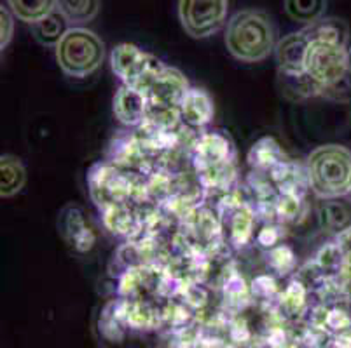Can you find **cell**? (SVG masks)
Listing matches in <instances>:
<instances>
[{"instance_id":"6da1fadb","label":"cell","mask_w":351,"mask_h":348,"mask_svg":"<svg viewBox=\"0 0 351 348\" xmlns=\"http://www.w3.org/2000/svg\"><path fill=\"white\" fill-rule=\"evenodd\" d=\"M276 44V30L266 11L245 9L236 12L228 21L226 47L238 62H264L274 53Z\"/></svg>"},{"instance_id":"7a4b0ae2","label":"cell","mask_w":351,"mask_h":348,"mask_svg":"<svg viewBox=\"0 0 351 348\" xmlns=\"http://www.w3.org/2000/svg\"><path fill=\"white\" fill-rule=\"evenodd\" d=\"M308 183L322 200L341 199L351 191V150L343 145H322L308 157Z\"/></svg>"},{"instance_id":"3957f363","label":"cell","mask_w":351,"mask_h":348,"mask_svg":"<svg viewBox=\"0 0 351 348\" xmlns=\"http://www.w3.org/2000/svg\"><path fill=\"white\" fill-rule=\"evenodd\" d=\"M54 51L62 72L73 79L93 75L105 59L104 40L84 27H70Z\"/></svg>"},{"instance_id":"277c9868","label":"cell","mask_w":351,"mask_h":348,"mask_svg":"<svg viewBox=\"0 0 351 348\" xmlns=\"http://www.w3.org/2000/svg\"><path fill=\"white\" fill-rule=\"evenodd\" d=\"M306 75L322 92L330 91L350 75L348 70L346 46L324 42V40H309L308 54H306Z\"/></svg>"},{"instance_id":"5b68a950","label":"cell","mask_w":351,"mask_h":348,"mask_svg":"<svg viewBox=\"0 0 351 348\" xmlns=\"http://www.w3.org/2000/svg\"><path fill=\"white\" fill-rule=\"evenodd\" d=\"M229 0H178L182 28L193 38H206L224 27Z\"/></svg>"},{"instance_id":"8992f818","label":"cell","mask_w":351,"mask_h":348,"mask_svg":"<svg viewBox=\"0 0 351 348\" xmlns=\"http://www.w3.org/2000/svg\"><path fill=\"white\" fill-rule=\"evenodd\" d=\"M158 57L140 49L138 46L123 42L116 46L110 53V68L121 79L123 84L135 85L142 89L152 75L162 68Z\"/></svg>"},{"instance_id":"52a82bcc","label":"cell","mask_w":351,"mask_h":348,"mask_svg":"<svg viewBox=\"0 0 351 348\" xmlns=\"http://www.w3.org/2000/svg\"><path fill=\"white\" fill-rule=\"evenodd\" d=\"M89 191L101 211L123 200L132 193V185L116 168L107 164H97L89 171Z\"/></svg>"},{"instance_id":"ba28073f","label":"cell","mask_w":351,"mask_h":348,"mask_svg":"<svg viewBox=\"0 0 351 348\" xmlns=\"http://www.w3.org/2000/svg\"><path fill=\"white\" fill-rule=\"evenodd\" d=\"M232 159H234L232 143L229 142L228 136L217 131L203 134L194 146V162L199 174L220 165L234 164Z\"/></svg>"},{"instance_id":"9c48e42d","label":"cell","mask_w":351,"mask_h":348,"mask_svg":"<svg viewBox=\"0 0 351 348\" xmlns=\"http://www.w3.org/2000/svg\"><path fill=\"white\" fill-rule=\"evenodd\" d=\"M308 47L309 38L302 30L285 35L282 40H278L276 47H274V56H276V63H278L280 75H304Z\"/></svg>"},{"instance_id":"30bf717a","label":"cell","mask_w":351,"mask_h":348,"mask_svg":"<svg viewBox=\"0 0 351 348\" xmlns=\"http://www.w3.org/2000/svg\"><path fill=\"white\" fill-rule=\"evenodd\" d=\"M60 234L72 245L77 253H88L97 242V235L91 226L86 223L82 209L73 204H69L62 209L58 218Z\"/></svg>"},{"instance_id":"8fae6325","label":"cell","mask_w":351,"mask_h":348,"mask_svg":"<svg viewBox=\"0 0 351 348\" xmlns=\"http://www.w3.org/2000/svg\"><path fill=\"white\" fill-rule=\"evenodd\" d=\"M149 98L135 85L123 84L114 96V115L123 126L138 127L147 120Z\"/></svg>"},{"instance_id":"7c38bea8","label":"cell","mask_w":351,"mask_h":348,"mask_svg":"<svg viewBox=\"0 0 351 348\" xmlns=\"http://www.w3.org/2000/svg\"><path fill=\"white\" fill-rule=\"evenodd\" d=\"M180 119L191 127H203L212 122L215 108H213L212 96L199 88H189V91L184 94L180 105Z\"/></svg>"},{"instance_id":"4fadbf2b","label":"cell","mask_w":351,"mask_h":348,"mask_svg":"<svg viewBox=\"0 0 351 348\" xmlns=\"http://www.w3.org/2000/svg\"><path fill=\"white\" fill-rule=\"evenodd\" d=\"M27 183V169L23 162L14 155L0 157V196L2 199H11L18 196Z\"/></svg>"},{"instance_id":"5bb4252c","label":"cell","mask_w":351,"mask_h":348,"mask_svg":"<svg viewBox=\"0 0 351 348\" xmlns=\"http://www.w3.org/2000/svg\"><path fill=\"white\" fill-rule=\"evenodd\" d=\"M302 31L308 35L309 40H324L339 46H346L351 37L348 23L339 18H322L317 23L302 28Z\"/></svg>"},{"instance_id":"9a60e30c","label":"cell","mask_w":351,"mask_h":348,"mask_svg":"<svg viewBox=\"0 0 351 348\" xmlns=\"http://www.w3.org/2000/svg\"><path fill=\"white\" fill-rule=\"evenodd\" d=\"M282 162H287L285 152L282 150L280 143L271 136L261 138L248 152V164L254 169H264L271 171Z\"/></svg>"},{"instance_id":"2e32d148","label":"cell","mask_w":351,"mask_h":348,"mask_svg":"<svg viewBox=\"0 0 351 348\" xmlns=\"http://www.w3.org/2000/svg\"><path fill=\"white\" fill-rule=\"evenodd\" d=\"M101 8V0H56V11L69 21L72 27L93 21Z\"/></svg>"},{"instance_id":"e0dca14e","label":"cell","mask_w":351,"mask_h":348,"mask_svg":"<svg viewBox=\"0 0 351 348\" xmlns=\"http://www.w3.org/2000/svg\"><path fill=\"white\" fill-rule=\"evenodd\" d=\"M69 28V21L58 11H54L44 19H40L39 23L32 25V35L40 46L56 47Z\"/></svg>"},{"instance_id":"ac0fdd59","label":"cell","mask_w":351,"mask_h":348,"mask_svg":"<svg viewBox=\"0 0 351 348\" xmlns=\"http://www.w3.org/2000/svg\"><path fill=\"white\" fill-rule=\"evenodd\" d=\"M229 234L231 244L243 247L254 235V213L245 204H236L229 209Z\"/></svg>"},{"instance_id":"d6986e66","label":"cell","mask_w":351,"mask_h":348,"mask_svg":"<svg viewBox=\"0 0 351 348\" xmlns=\"http://www.w3.org/2000/svg\"><path fill=\"white\" fill-rule=\"evenodd\" d=\"M8 5L14 18L27 25L39 23L56 11V0H8Z\"/></svg>"},{"instance_id":"ffe728a7","label":"cell","mask_w":351,"mask_h":348,"mask_svg":"<svg viewBox=\"0 0 351 348\" xmlns=\"http://www.w3.org/2000/svg\"><path fill=\"white\" fill-rule=\"evenodd\" d=\"M318 215H320L322 226L334 232L336 235L351 226V204L344 202L343 197L324 200Z\"/></svg>"},{"instance_id":"44dd1931","label":"cell","mask_w":351,"mask_h":348,"mask_svg":"<svg viewBox=\"0 0 351 348\" xmlns=\"http://www.w3.org/2000/svg\"><path fill=\"white\" fill-rule=\"evenodd\" d=\"M283 5L292 21L308 27L324 18L327 0H283Z\"/></svg>"},{"instance_id":"7402d4cb","label":"cell","mask_w":351,"mask_h":348,"mask_svg":"<svg viewBox=\"0 0 351 348\" xmlns=\"http://www.w3.org/2000/svg\"><path fill=\"white\" fill-rule=\"evenodd\" d=\"M104 223L114 235H128L135 230L136 219L124 204H114L104 211Z\"/></svg>"},{"instance_id":"603a6c76","label":"cell","mask_w":351,"mask_h":348,"mask_svg":"<svg viewBox=\"0 0 351 348\" xmlns=\"http://www.w3.org/2000/svg\"><path fill=\"white\" fill-rule=\"evenodd\" d=\"M315 263H317L320 272L337 273V276H339L341 265H343V253H341V249L337 247L336 242H328V244H325L324 247L318 251L317 258H315Z\"/></svg>"},{"instance_id":"cb8c5ba5","label":"cell","mask_w":351,"mask_h":348,"mask_svg":"<svg viewBox=\"0 0 351 348\" xmlns=\"http://www.w3.org/2000/svg\"><path fill=\"white\" fill-rule=\"evenodd\" d=\"M267 263L273 268L274 272L278 276H287V273L293 272L295 268V254H293L292 249L289 245H276V247L269 249V258H267Z\"/></svg>"},{"instance_id":"d4e9b609","label":"cell","mask_w":351,"mask_h":348,"mask_svg":"<svg viewBox=\"0 0 351 348\" xmlns=\"http://www.w3.org/2000/svg\"><path fill=\"white\" fill-rule=\"evenodd\" d=\"M306 303V287L299 280H293L287 286V289L282 295V305L285 306L290 314H295L304 306Z\"/></svg>"},{"instance_id":"484cf974","label":"cell","mask_w":351,"mask_h":348,"mask_svg":"<svg viewBox=\"0 0 351 348\" xmlns=\"http://www.w3.org/2000/svg\"><path fill=\"white\" fill-rule=\"evenodd\" d=\"M302 197L298 193H282L274 202V213L283 219L290 222L299 215V207H301Z\"/></svg>"},{"instance_id":"4316f807","label":"cell","mask_w":351,"mask_h":348,"mask_svg":"<svg viewBox=\"0 0 351 348\" xmlns=\"http://www.w3.org/2000/svg\"><path fill=\"white\" fill-rule=\"evenodd\" d=\"M14 14L9 8H0V49L4 51L9 46L14 35Z\"/></svg>"},{"instance_id":"83f0119b","label":"cell","mask_w":351,"mask_h":348,"mask_svg":"<svg viewBox=\"0 0 351 348\" xmlns=\"http://www.w3.org/2000/svg\"><path fill=\"white\" fill-rule=\"evenodd\" d=\"M250 289L257 298L267 299L273 295H276V282H274L273 277L269 276H258L254 279Z\"/></svg>"},{"instance_id":"f1b7e54d","label":"cell","mask_w":351,"mask_h":348,"mask_svg":"<svg viewBox=\"0 0 351 348\" xmlns=\"http://www.w3.org/2000/svg\"><path fill=\"white\" fill-rule=\"evenodd\" d=\"M224 293H226V298H229V302H236V299H239L241 296L247 298L248 287L247 284H245L243 277H239L238 273L229 277L228 282H226L224 286Z\"/></svg>"},{"instance_id":"f546056e","label":"cell","mask_w":351,"mask_h":348,"mask_svg":"<svg viewBox=\"0 0 351 348\" xmlns=\"http://www.w3.org/2000/svg\"><path fill=\"white\" fill-rule=\"evenodd\" d=\"M278 230H280L278 226H274V225L263 226V228L258 230V234H257V244L264 249L276 247L280 237H282Z\"/></svg>"},{"instance_id":"4dcf8cb0","label":"cell","mask_w":351,"mask_h":348,"mask_svg":"<svg viewBox=\"0 0 351 348\" xmlns=\"http://www.w3.org/2000/svg\"><path fill=\"white\" fill-rule=\"evenodd\" d=\"M325 322H327L328 327H332L334 331H339V330H346V327H350L351 317L348 315V312L336 308V310L328 312Z\"/></svg>"},{"instance_id":"1f68e13d","label":"cell","mask_w":351,"mask_h":348,"mask_svg":"<svg viewBox=\"0 0 351 348\" xmlns=\"http://www.w3.org/2000/svg\"><path fill=\"white\" fill-rule=\"evenodd\" d=\"M337 244V247L341 249V253H348V251H351V226H348L346 230H343V232H339V234L336 235V241H334Z\"/></svg>"},{"instance_id":"d6a6232c","label":"cell","mask_w":351,"mask_h":348,"mask_svg":"<svg viewBox=\"0 0 351 348\" xmlns=\"http://www.w3.org/2000/svg\"><path fill=\"white\" fill-rule=\"evenodd\" d=\"M339 277L344 280V284L351 286V251L343 254V265H341Z\"/></svg>"},{"instance_id":"836d02e7","label":"cell","mask_w":351,"mask_h":348,"mask_svg":"<svg viewBox=\"0 0 351 348\" xmlns=\"http://www.w3.org/2000/svg\"><path fill=\"white\" fill-rule=\"evenodd\" d=\"M346 54H348V70H350L351 73V37L346 44Z\"/></svg>"},{"instance_id":"e575fe53","label":"cell","mask_w":351,"mask_h":348,"mask_svg":"<svg viewBox=\"0 0 351 348\" xmlns=\"http://www.w3.org/2000/svg\"><path fill=\"white\" fill-rule=\"evenodd\" d=\"M350 197H351V191H350Z\"/></svg>"}]
</instances>
